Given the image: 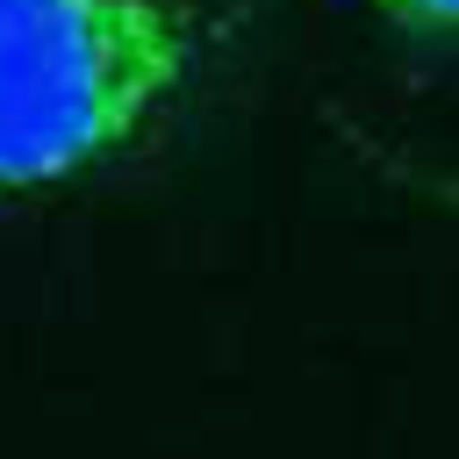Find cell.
Returning a JSON list of instances; mask_svg holds the SVG:
<instances>
[{
	"mask_svg": "<svg viewBox=\"0 0 459 459\" xmlns=\"http://www.w3.org/2000/svg\"><path fill=\"white\" fill-rule=\"evenodd\" d=\"M194 43L186 0H0V186H50L122 151Z\"/></svg>",
	"mask_w": 459,
	"mask_h": 459,
	"instance_id": "obj_1",
	"label": "cell"
},
{
	"mask_svg": "<svg viewBox=\"0 0 459 459\" xmlns=\"http://www.w3.org/2000/svg\"><path fill=\"white\" fill-rule=\"evenodd\" d=\"M380 7L423 36H459V0H380Z\"/></svg>",
	"mask_w": 459,
	"mask_h": 459,
	"instance_id": "obj_2",
	"label": "cell"
}]
</instances>
